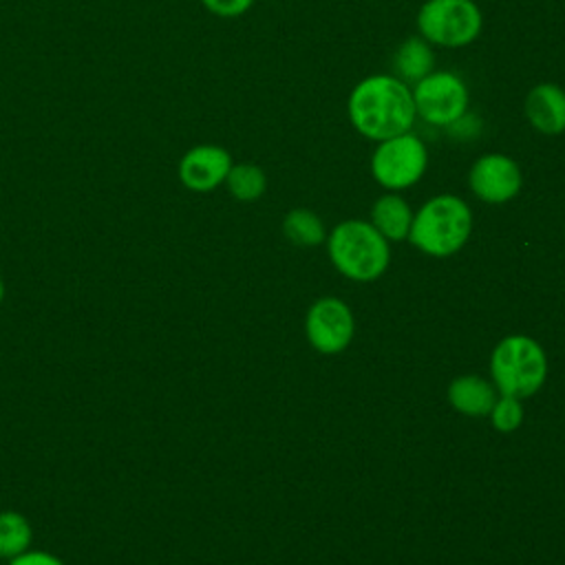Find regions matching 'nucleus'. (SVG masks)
<instances>
[{"instance_id": "nucleus-1", "label": "nucleus", "mask_w": 565, "mask_h": 565, "mask_svg": "<svg viewBox=\"0 0 565 565\" xmlns=\"http://www.w3.org/2000/svg\"><path fill=\"white\" fill-rule=\"evenodd\" d=\"M347 115L351 126L371 141L408 132L417 117L413 88L395 75H369L351 88Z\"/></svg>"}, {"instance_id": "nucleus-12", "label": "nucleus", "mask_w": 565, "mask_h": 565, "mask_svg": "<svg viewBox=\"0 0 565 565\" xmlns=\"http://www.w3.org/2000/svg\"><path fill=\"white\" fill-rule=\"evenodd\" d=\"M448 402L463 415L483 417L490 415L497 402V393L494 386L479 375H459L448 386Z\"/></svg>"}, {"instance_id": "nucleus-20", "label": "nucleus", "mask_w": 565, "mask_h": 565, "mask_svg": "<svg viewBox=\"0 0 565 565\" xmlns=\"http://www.w3.org/2000/svg\"><path fill=\"white\" fill-rule=\"evenodd\" d=\"M9 565H66L60 556L44 550H26L20 556L11 558Z\"/></svg>"}, {"instance_id": "nucleus-6", "label": "nucleus", "mask_w": 565, "mask_h": 565, "mask_svg": "<svg viewBox=\"0 0 565 565\" xmlns=\"http://www.w3.org/2000/svg\"><path fill=\"white\" fill-rule=\"evenodd\" d=\"M428 168V148L413 132H402L377 141L371 154L373 179L393 192L415 185Z\"/></svg>"}, {"instance_id": "nucleus-7", "label": "nucleus", "mask_w": 565, "mask_h": 565, "mask_svg": "<svg viewBox=\"0 0 565 565\" xmlns=\"http://www.w3.org/2000/svg\"><path fill=\"white\" fill-rule=\"evenodd\" d=\"M411 88L417 117L430 126L446 128L468 113V86L452 71H433Z\"/></svg>"}, {"instance_id": "nucleus-10", "label": "nucleus", "mask_w": 565, "mask_h": 565, "mask_svg": "<svg viewBox=\"0 0 565 565\" xmlns=\"http://www.w3.org/2000/svg\"><path fill=\"white\" fill-rule=\"evenodd\" d=\"M232 154L216 143H199L192 146L177 166L179 181L192 192H212L221 183L232 168Z\"/></svg>"}, {"instance_id": "nucleus-16", "label": "nucleus", "mask_w": 565, "mask_h": 565, "mask_svg": "<svg viewBox=\"0 0 565 565\" xmlns=\"http://www.w3.org/2000/svg\"><path fill=\"white\" fill-rule=\"evenodd\" d=\"M282 232L291 243L300 247H316L327 238L322 218L307 207L289 210L282 218Z\"/></svg>"}, {"instance_id": "nucleus-21", "label": "nucleus", "mask_w": 565, "mask_h": 565, "mask_svg": "<svg viewBox=\"0 0 565 565\" xmlns=\"http://www.w3.org/2000/svg\"><path fill=\"white\" fill-rule=\"evenodd\" d=\"M4 294H7V289H4V280L0 278V305H2V300H4Z\"/></svg>"}, {"instance_id": "nucleus-9", "label": "nucleus", "mask_w": 565, "mask_h": 565, "mask_svg": "<svg viewBox=\"0 0 565 565\" xmlns=\"http://www.w3.org/2000/svg\"><path fill=\"white\" fill-rule=\"evenodd\" d=\"M351 309L338 298L318 300L307 313V338L309 344L320 353H340L353 338Z\"/></svg>"}, {"instance_id": "nucleus-11", "label": "nucleus", "mask_w": 565, "mask_h": 565, "mask_svg": "<svg viewBox=\"0 0 565 565\" xmlns=\"http://www.w3.org/2000/svg\"><path fill=\"white\" fill-rule=\"evenodd\" d=\"M530 126L543 135L565 132V90L558 84L541 82L530 88L523 102Z\"/></svg>"}, {"instance_id": "nucleus-5", "label": "nucleus", "mask_w": 565, "mask_h": 565, "mask_svg": "<svg viewBox=\"0 0 565 565\" xmlns=\"http://www.w3.org/2000/svg\"><path fill=\"white\" fill-rule=\"evenodd\" d=\"M415 20L424 40L448 49L472 44L483 29V15L475 0H426Z\"/></svg>"}, {"instance_id": "nucleus-3", "label": "nucleus", "mask_w": 565, "mask_h": 565, "mask_svg": "<svg viewBox=\"0 0 565 565\" xmlns=\"http://www.w3.org/2000/svg\"><path fill=\"white\" fill-rule=\"evenodd\" d=\"M327 249L335 269L358 282L380 278L391 260L388 241L371 221L351 218L338 223L327 238Z\"/></svg>"}, {"instance_id": "nucleus-13", "label": "nucleus", "mask_w": 565, "mask_h": 565, "mask_svg": "<svg viewBox=\"0 0 565 565\" xmlns=\"http://www.w3.org/2000/svg\"><path fill=\"white\" fill-rule=\"evenodd\" d=\"M393 68H395V77H399L404 84L408 86L417 84L419 79H424L428 73L435 71L433 44L422 35L406 38L393 55Z\"/></svg>"}, {"instance_id": "nucleus-19", "label": "nucleus", "mask_w": 565, "mask_h": 565, "mask_svg": "<svg viewBox=\"0 0 565 565\" xmlns=\"http://www.w3.org/2000/svg\"><path fill=\"white\" fill-rule=\"evenodd\" d=\"M256 0H201V4L218 18H238L252 9Z\"/></svg>"}, {"instance_id": "nucleus-17", "label": "nucleus", "mask_w": 565, "mask_h": 565, "mask_svg": "<svg viewBox=\"0 0 565 565\" xmlns=\"http://www.w3.org/2000/svg\"><path fill=\"white\" fill-rule=\"evenodd\" d=\"M225 185L227 192L236 199V201H256L265 194L267 190V174L260 166L256 163H232L227 177H225Z\"/></svg>"}, {"instance_id": "nucleus-8", "label": "nucleus", "mask_w": 565, "mask_h": 565, "mask_svg": "<svg viewBox=\"0 0 565 565\" xmlns=\"http://www.w3.org/2000/svg\"><path fill=\"white\" fill-rule=\"evenodd\" d=\"M468 185L483 203H508L523 188L521 166L503 152H486L468 170Z\"/></svg>"}, {"instance_id": "nucleus-2", "label": "nucleus", "mask_w": 565, "mask_h": 565, "mask_svg": "<svg viewBox=\"0 0 565 565\" xmlns=\"http://www.w3.org/2000/svg\"><path fill=\"white\" fill-rule=\"evenodd\" d=\"M472 232V212L457 194H437L415 214L408 241L430 256H450L459 252Z\"/></svg>"}, {"instance_id": "nucleus-4", "label": "nucleus", "mask_w": 565, "mask_h": 565, "mask_svg": "<svg viewBox=\"0 0 565 565\" xmlns=\"http://www.w3.org/2000/svg\"><path fill=\"white\" fill-rule=\"evenodd\" d=\"M490 373L501 395L523 399L543 386L547 360L536 340L527 335H508L492 351Z\"/></svg>"}, {"instance_id": "nucleus-14", "label": "nucleus", "mask_w": 565, "mask_h": 565, "mask_svg": "<svg viewBox=\"0 0 565 565\" xmlns=\"http://www.w3.org/2000/svg\"><path fill=\"white\" fill-rule=\"evenodd\" d=\"M413 210L399 194H382L371 207V223L386 241H404L408 238Z\"/></svg>"}, {"instance_id": "nucleus-18", "label": "nucleus", "mask_w": 565, "mask_h": 565, "mask_svg": "<svg viewBox=\"0 0 565 565\" xmlns=\"http://www.w3.org/2000/svg\"><path fill=\"white\" fill-rule=\"evenodd\" d=\"M490 417H492V426L501 433H512L521 426L523 422V406H521V399L516 397H510V395H501L492 411H490Z\"/></svg>"}, {"instance_id": "nucleus-15", "label": "nucleus", "mask_w": 565, "mask_h": 565, "mask_svg": "<svg viewBox=\"0 0 565 565\" xmlns=\"http://www.w3.org/2000/svg\"><path fill=\"white\" fill-rule=\"evenodd\" d=\"M33 527L15 510L0 512V561H11L31 547Z\"/></svg>"}]
</instances>
